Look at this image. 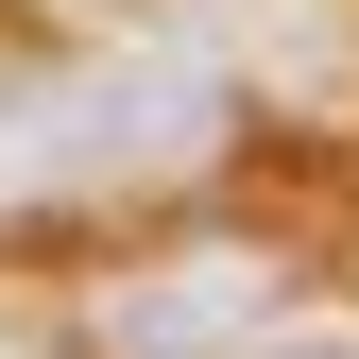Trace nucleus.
<instances>
[{"label": "nucleus", "instance_id": "obj_1", "mask_svg": "<svg viewBox=\"0 0 359 359\" xmlns=\"http://www.w3.org/2000/svg\"><path fill=\"white\" fill-rule=\"evenodd\" d=\"M205 154H222V86L171 69V52L18 69V86H0V222H34V205H120V189H189Z\"/></svg>", "mask_w": 359, "mask_h": 359}, {"label": "nucleus", "instance_id": "obj_2", "mask_svg": "<svg viewBox=\"0 0 359 359\" xmlns=\"http://www.w3.org/2000/svg\"><path fill=\"white\" fill-rule=\"evenodd\" d=\"M205 342H257V257H189V274L103 291V359H205Z\"/></svg>", "mask_w": 359, "mask_h": 359}, {"label": "nucleus", "instance_id": "obj_3", "mask_svg": "<svg viewBox=\"0 0 359 359\" xmlns=\"http://www.w3.org/2000/svg\"><path fill=\"white\" fill-rule=\"evenodd\" d=\"M257 359H359V342H342V325H308V342H257Z\"/></svg>", "mask_w": 359, "mask_h": 359}]
</instances>
